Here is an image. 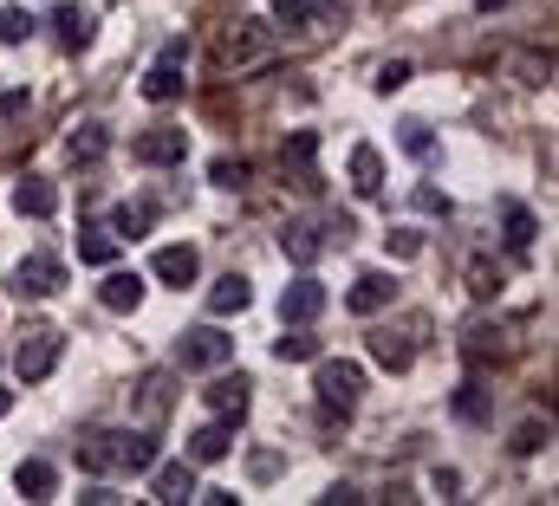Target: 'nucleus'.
I'll use <instances>...</instances> for the list:
<instances>
[{
	"label": "nucleus",
	"mask_w": 559,
	"mask_h": 506,
	"mask_svg": "<svg viewBox=\"0 0 559 506\" xmlns=\"http://www.w3.org/2000/svg\"><path fill=\"white\" fill-rule=\"evenodd\" d=\"M59 351H66V332L46 325V318H33V325L20 332V351H13V377L20 383H46L52 377V364H59Z\"/></svg>",
	"instance_id": "1"
},
{
	"label": "nucleus",
	"mask_w": 559,
	"mask_h": 506,
	"mask_svg": "<svg viewBox=\"0 0 559 506\" xmlns=\"http://www.w3.org/2000/svg\"><path fill=\"white\" fill-rule=\"evenodd\" d=\"M312 389H319V402H325V409L352 415V409H358V396H365V364H352V358H325V364H319V377H312Z\"/></svg>",
	"instance_id": "2"
},
{
	"label": "nucleus",
	"mask_w": 559,
	"mask_h": 506,
	"mask_svg": "<svg viewBox=\"0 0 559 506\" xmlns=\"http://www.w3.org/2000/svg\"><path fill=\"white\" fill-rule=\"evenodd\" d=\"M7 286H13V299H52V292H66V260L59 253H26L7 273Z\"/></svg>",
	"instance_id": "3"
},
{
	"label": "nucleus",
	"mask_w": 559,
	"mask_h": 506,
	"mask_svg": "<svg viewBox=\"0 0 559 506\" xmlns=\"http://www.w3.org/2000/svg\"><path fill=\"white\" fill-rule=\"evenodd\" d=\"M228 358H235V338H228L222 325H195V332L176 338V364H182V371H222Z\"/></svg>",
	"instance_id": "4"
},
{
	"label": "nucleus",
	"mask_w": 559,
	"mask_h": 506,
	"mask_svg": "<svg viewBox=\"0 0 559 506\" xmlns=\"http://www.w3.org/2000/svg\"><path fill=\"white\" fill-rule=\"evenodd\" d=\"M267 46H274V33H267L261 20H241V26H228V33H222L215 65H254V59H267Z\"/></svg>",
	"instance_id": "5"
},
{
	"label": "nucleus",
	"mask_w": 559,
	"mask_h": 506,
	"mask_svg": "<svg viewBox=\"0 0 559 506\" xmlns=\"http://www.w3.org/2000/svg\"><path fill=\"white\" fill-rule=\"evenodd\" d=\"M131 156H138V162H150V169H176V162L189 156V130H176V124L143 130V136H131Z\"/></svg>",
	"instance_id": "6"
},
{
	"label": "nucleus",
	"mask_w": 559,
	"mask_h": 506,
	"mask_svg": "<svg viewBox=\"0 0 559 506\" xmlns=\"http://www.w3.org/2000/svg\"><path fill=\"white\" fill-rule=\"evenodd\" d=\"M325 312V286L312 279V273H299L286 292H280V325H312Z\"/></svg>",
	"instance_id": "7"
},
{
	"label": "nucleus",
	"mask_w": 559,
	"mask_h": 506,
	"mask_svg": "<svg viewBox=\"0 0 559 506\" xmlns=\"http://www.w3.org/2000/svg\"><path fill=\"white\" fill-rule=\"evenodd\" d=\"M150 273L163 279V286H195V273H202V253L189 248V241H169V248H156V260H150Z\"/></svg>",
	"instance_id": "8"
},
{
	"label": "nucleus",
	"mask_w": 559,
	"mask_h": 506,
	"mask_svg": "<svg viewBox=\"0 0 559 506\" xmlns=\"http://www.w3.org/2000/svg\"><path fill=\"white\" fill-rule=\"evenodd\" d=\"M248 402H254V383L241 377V371L209 383V409H215V422H248Z\"/></svg>",
	"instance_id": "9"
},
{
	"label": "nucleus",
	"mask_w": 559,
	"mask_h": 506,
	"mask_svg": "<svg viewBox=\"0 0 559 506\" xmlns=\"http://www.w3.org/2000/svg\"><path fill=\"white\" fill-rule=\"evenodd\" d=\"M118 448H124V429H85L79 435V468L85 474H111L118 468Z\"/></svg>",
	"instance_id": "10"
},
{
	"label": "nucleus",
	"mask_w": 559,
	"mask_h": 506,
	"mask_svg": "<svg viewBox=\"0 0 559 506\" xmlns=\"http://www.w3.org/2000/svg\"><path fill=\"white\" fill-rule=\"evenodd\" d=\"M150 487H156V501L182 506L195 494V461H189V455H182V461H150Z\"/></svg>",
	"instance_id": "11"
},
{
	"label": "nucleus",
	"mask_w": 559,
	"mask_h": 506,
	"mask_svg": "<svg viewBox=\"0 0 559 506\" xmlns=\"http://www.w3.org/2000/svg\"><path fill=\"white\" fill-rule=\"evenodd\" d=\"M13 215L52 221V215H59V189H52L46 176H20V182H13Z\"/></svg>",
	"instance_id": "12"
},
{
	"label": "nucleus",
	"mask_w": 559,
	"mask_h": 506,
	"mask_svg": "<svg viewBox=\"0 0 559 506\" xmlns=\"http://www.w3.org/2000/svg\"><path fill=\"white\" fill-rule=\"evenodd\" d=\"M391 299H397V279H391V273H358V279H352V292H345V305H352L358 318L384 312Z\"/></svg>",
	"instance_id": "13"
},
{
	"label": "nucleus",
	"mask_w": 559,
	"mask_h": 506,
	"mask_svg": "<svg viewBox=\"0 0 559 506\" xmlns=\"http://www.w3.org/2000/svg\"><path fill=\"white\" fill-rule=\"evenodd\" d=\"M52 33H59L66 52H85V46L98 39V20H92L85 7H52Z\"/></svg>",
	"instance_id": "14"
},
{
	"label": "nucleus",
	"mask_w": 559,
	"mask_h": 506,
	"mask_svg": "<svg viewBox=\"0 0 559 506\" xmlns=\"http://www.w3.org/2000/svg\"><path fill=\"white\" fill-rule=\"evenodd\" d=\"M235 448V422H202L195 435H189V461L195 468H209V461H222Z\"/></svg>",
	"instance_id": "15"
},
{
	"label": "nucleus",
	"mask_w": 559,
	"mask_h": 506,
	"mask_svg": "<svg viewBox=\"0 0 559 506\" xmlns=\"http://www.w3.org/2000/svg\"><path fill=\"white\" fill-rule=\"evenodd\" d=\"M98 299H105V312H138L143 305V273H105V286H98Z\"/></svg>",
	"instance_id": "16"
},
{
	"label": "nucleus",
	"mask_w": 559,
	"mask_h": 506,
	"mask_svg": "<svg viewBox=\"0 0 559 506\" xmlns=\"http://www.w3.org/2000/svg\"><path fill=\"white\" fill-rule=\"evenodd\" d=\"M248 299H254V286H248L241 273H222V279L209 286V312H215V318H235V312H248Z\"/></svg>",
	"instance_id": "17"
},
{
	"label": "nucleus",
	"mask_w": 559,
	"mask_h": 506,
	"mask_svg": "<svg viewBox=\"0 0 559 506\" xmlns=\"http://www.w3.org/2000/svg\"><path fill=\"white\" fill-rule=\"evenodd\" d=\"M143 98H150V105L182 98V59H169V52H163V59L150 65V79H143Z\"/></svg>",
	"instance_id": "18"
},
{
	"label": "nucleus",
	"mask_w": 559,
	"mask_h": 506,
	"mask_svg": "<svg viewBox=\"0 0 559 506\" xmlns=\"http://www.w3.org/2000/svg\"><path fill=\"white\" fill-rule=\"evenodd\" d=\"M312 156H319V136H312V130H293V136H286V162H293V189H319V176H312Z\"/></svg>",
	"instance_id": "19"
},
{
	"label": "nucleus",
	"mask_w": 559,
	"mask_h": 506,
	"mask_svg": "<svg viewBox=\"0 0 559 506\" xmlns=\"http://www.w3.org/2000/svg\"><path fill=\"white\" fill-rule=\"evenodd\" d=\"M352 189H358L365 202H371V195H384V156H378L371 143H358V149H352Z\"/></svg>",
	"instance_id": "20"
},
{
	"label": "nucleus",
	"mask_w": 559,
	"mask_h": 506,
	"mask_svg": "<svg viewBox=\"0 0 559 506\" xmlns=\"http://www.w3.org/2000/svg\"><path fill=\"white\" fill-rule=\"evenodd\" d=\"M371 358H378L384 371H411V358H417V345H411L404 332H391V325H378V332H371Z\"/></svg>",
	"instance_id": "21"
},
{
	"label": "nucleus",
	"mask_w": 559,
	"mask_h": 506,
	"mask_svg": "<svg viewBox=\"0 0 559 506\" xmlns=\"http://www.w3.org/2000/svg\"><path fill=\"white\" fill-rule=\"evenodd\" d=\"M280 248H286V260H293V266H312V260L325 253V234H319L312 221H293V228L280 234Z\"/></svg>",
	"instance_id": "22"
},
{
	"label": "nucleus",
	"mask_w": 559,
	"mask_h": 506,
	"mask_svg": "<svg viewBox=\"0 0 559 506\" xmlns=\"http://www.w3.org/2000/svg\"><path fill=\"white\" fill-rule=\"evenodd\" d=\"M163 409H169V371H143V383H138L143 429H150V422H163Z\"/></svg>",
	"instance_id": "23"
},
{
	"label": "nucleus",
	"mask_w": 559,
	"mask_h": 506,
	"mask_svg": "<svg viewBox=\"0 0 559 506\" xmlns=\"http://www.w3.org/2000/svg\"><path fill=\"white\" fill-rule=\"evenodd\" d=\"M13 487H20V501H52L59 474H52L46 461H20V468H13Z\"/></svg>",
	"instance_id": "24"
},
{
	"label": "nucleus",
	"mask_w": 559,
	"mask_h": 506,
	"mask_svg": "<svg viewBox=\"0 0 559 506\" xmlns=\"http://www.w3.org/2000/svg\"><path fill=\"white\" fill-rule=\"evenodd\" d=\"M274 358L280 364H312V358H319V338H312L306 325H286L274 338Z\"/></svg>",
	"instance_id": "25"
},
{
	"label": "nucleus",
	"mask_w": 559,
	"mask_h": 506,
	"mask_svg": "<svg viewBox=\"0 0 559 506\" xmlns=\"http://www.w3.org/2000/svg\"><path fill=\"white\" fill-rule=\"evenodd\" d=\"M118 248H124V241H118L111 228H79V260H85V266H111Z\"/></svg>",
	"instance_id": "26"
},
{
	"label": "nucleus",
	"mask_w": 559,
	"mask_h": 506,
	"mask_svg": "<svg viewBox=\"0 0 559 506\" xmlns=\"http://www.w3.org/2000/svg\"><path fill=\"white\" fill-rule=\"evenodd\" d=\"M150 221H156V208H150V202H124V208L111 215V234H118V241H143V234H150Z\"/></svg>",
	"instance_id": "27"
},
{
	"label": "nucleus",
	"mask_w": 559,
	"mask_h": 506,
	"mask_svg": "<svg viewBox=\"0 0 559 506\" xmlns=\"http://www.w3.org/2000/svg\"><path fill=\"white\" fill-rule=\"evenodd\" d=\"M150 461H156V442H150V429H124V448H118V468L124 474H150Z\"/></svg>",
	"instance_id": "28"
},
{
	"label": "nucleus",
	"mask_w": 559,
	"mask_h": 506,
	"mask_svg": "<svg viewBox=\"0 0 559 506\" xmlns=\"http://www.w3.org/2000/svg\"><path fill=\"white\" fill-rule=\"evenodd\" d=\"M105 149H111V136H105L98 124H79L72 136H66V156H72V162H98Z\"/></svg>",
	"instance_id": "29"
},
{
	"label": "nucleus",
	"mask_w": 559,
	"mask_h": 506,
	"mask_svg": "<svg viewBox=\"0 0 559 506\" xmlns=\"http://www.w3.org/2000/svg\"><path fill=\"white\" fill-rule=\"evenodd\" d=\"M267 13H274L280 33H306V26H312V7H306V0H267Z\"/></svg>",
	"instance_id": "30"
},
{
	"label": "nucleus",
	"mask_w": 559,
	"mask_h": 506,
	"mask_svg": "<svg viewBox=\"0 0 559 506\" xmlns=\"http://www.w3.org/2000/svg\"><path fill=\"white\" fill-rule=\"evenodd\" d=\"M508 248H514V253H527V248H534V215H527L521 202L508 208Z\"/></svg>",
	"instance_id": "31"
},
{
	"label": "nucleus",
	"mask_w": 559,
	"mask_h": 506,
	"mask_svg": "<svg viewBox=\"0 0 559 506\" xmlns=\"http://www.w3.org/2000/svg\"><path fill=\"white\" fill-rule=\"evenodd\" d=\"M495 286H501V273L488 260H468V299H495Z\"/></svg>",
	"instance_id": "32"
},
{
	"label": "nucleus",
	"mask_w": 559,
	"mask_h": 506,
	"mask_svg": "<svg viewBox=\"0 0 559 506\" xmlns=\"http://www.w3.org/2000/svg\"><path fill=\"white\" fill-rule=\"evenodd\" d=\"M26 33H33L26 7H7V13H0V46H26Z\"/></svg>",
	"instance_id": "33"
},
{
	"label": "nucleus",
	"mask_w": 559,
	"mask_h": 506,
	"mask_svg": "<svg viewBox=\"0 0 559 506\" xmlns=\"http://www.w3.org/2000/svg\"><path fill=\"white\" fill-rule=\"evenodd\" d=\"M397 143H404V149H411L417 162H429V156H436V136H429V124H417V118L404 124V136H397Z\"/></svg>",
	"instance_id": "34"
},
{
	"label": "nucleus",
	"mask_w": 559,
	"mask_h": 506,
	"mask_svg": "<svg viewBox=\"0 0 559 506\" xmlns=\"http://www.w3.org/2000/svg\"><path fill=\"white\" fill-rule=\"evenodd\" d=\"M371 85H378L384 98H391V92H404V85H411V59H391V65H378V79H371Z\"/></svg>",
	"instance_id": "35"
},
{
	"label": "nucleus",
	"mask_w": 559,
	"mask_h": 506,
	"mask_svg": "<svg viewBox=\"0 0 559 506\" xmlns=\"http://www.w3.org/2000/svg\"><path fill=\"white\" fill-rule=\"evenodd\" d=\"M384 248L397 253V260H417V253H423V234H417V228H391V234H384Z\"/></svg>",
	"instance_id": "36"
},
{
	"label": "nucleus",
	"mask_w": 559,
	"mask_h": 506,
	"mask_svg": "<svg viewBox=\"0 0 559 506\" xmlns=\"http://www.w3.org/2000/svg\"><path fill=\"white\" fill-rule=\"evenodd\" d=\"M209 176H215L222 189H241V182H248V162H228V156H222V162H215Z\"/></svg>",
	"instance_id": "37"
},
{
	"label": "nucleus",
	"mask_w": 559,
	"mask_h": 506,
	"mask_svg": "<svg viewBox=\"0 0 559 506\" xmlns=\"http://www.w3.org/2000/svg\"><path fill=\"white\" fill-rule=\"evenodd\" d=\"M455 415H462V422H481V415H488V409H481V389H475V383H468V389L455 396Z\"/></svg>",
	"instance_id": "38"
},
{
	"label": "nucleus",
	"mask_w": 559,
	"mask_h": 506,
	"mask_svg": "<svg viewBox=\"0 0 559 506\" xmlns=\"http://www.w3.org/2000/svg\"><path fill=\"white\" fill-rule=\"evenodd\" d=\"M417 208H423V215H449V195H442V189H429V182H423V189H417Z\"/></svg>",
	"instance_id": "39"
},
{
	"label": "nucleus",
	"mask_w": 559,
	"mask_h": 506,
	"mask_svg": "<svg viewBox=\"0 0 559 506\" xmlns=\"http://www.w3.org/2000/svg\"><path fill=\"white\" fill-rule=\"evenodd\" d=\"M540 442H547V429H540V422H527V429H521V435H514V455H534V448H540Z\"/></svg>",
	"instance_id": "40"
},
{
	"label": "nucleus",
	"mask_w": 559,
	"mask_h": 506,
	"mask_svg": "<svg viewBox=\"0 0 559 506\" xmlns=\"http://www.w3.org/2000/svg\"><path fill=\"white\" fill-rule=\"evenodd\" d=\"M79 501H85V506H118V494H111V487H105V481H98V474H92V487H85V494H79Z\"/></svg>",
	"instance_id": "41"
},
{
	"label": "nucleus",
	"mask_w": 559,
	"mask_h": 506,
	"mask_svg": "<svg viewBox=\"0 0 559 506\" xmlns=\"http://www.w3.org/2000/svg\"><path fill=\"white\" fill-rule=\"evenodd\" d=\"M26 111V92H0V118H20Z\"/></svg>",
	"instance_id": "42"
},
{
	"label": "nucleus",
	"mask_w": 559,
	"mask_h": 506,
	"mask_svg": "<svg viewBox=\"0 0 559 506\" xmlns=\"http://www.w3.org/2000/svg\"><path fill=\"white\" fill-rule=\"evenodd\" d=\"M312 13H325V20H338V13H352V0H312Z\"/></svg>",
	"instance_id": "43"
},
{
	"label": "nucleus",
	"mask_w": 559,
	"mask_h": 506,
	"mask_svg": "<svg viewBox=\"0 0 559 506\" xmlns=\"http://www.w3.org/2000/svg\"><path fill=\"white\" fill-rule=\"evenodd\" d=\"M475 7H481V13H495V7H508V0H475Z\"/></svg>",
	"instance_id": "44"
},
{
	"label": "nucleus",
	"mask_w": 559,
	"mask_h": 506,
	"mask_svg": "<svg viewBox=\"0 0 559 506\" xmlns=\"http://www.w3.org/2000/svg\"><path fill=\"white\" fill-rule=\"evenodd\" d=\"M7 409H13V389H0V415H7Z\"/></svg>",
	"instance_id": "45"
}]
</instances>
